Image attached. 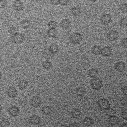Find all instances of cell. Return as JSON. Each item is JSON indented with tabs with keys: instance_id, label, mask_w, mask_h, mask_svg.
<instances>
[{
	"instance_id": "cell-1",
	"label": "cell",
	"mask_w": 127,
	"mask_h": 127,
	"mask_svg": "<svg viewBox=\"0 0 127 127\" xmlns=\"http://www.w3.org/2000/svg\"><path fill=\"white\" fill-rule=\"evenodd\" d=\"M91 87L95 90H99L103 87L102 81L98 78H93L90 82Z\"/></svg>"
},
{
	"instance_id": "cell-2",
	"label": "cell",
	"mask_w": 127,
	"mask_h": 127,
	"mask_svg": "<svg viewBox=\"0 0 127 127\" xmlns=\"http://www.w3.org/2000/svg\"><path fill=\"white\" fill-rule=\"evenodd\" d=\"M82 35L79 33H74L71 34L69 38V40L73 44H79L82 41Z\"/></svg>"
},
{
	"instance_id": "cell-3",
	"label": "cell",
	"mask_w": 127,
	"mask_h": 127,
	"mask_svg": "<svg viewBox=\"0 0 127 127\" xmlns=\"http://www.w3.org/2000/svg\"><path fill=\"white\" fill-rule=\"evenodd\" d=\"M25 40L24 35L20 33H16L13 35H12L11 37L12 42L16 44H22Z\"/></svg>"
},
{
	"instance_id": "cell-4",
	"label": "cell",
	"mask_w": 127,
	"mask_h": 127,
	"mask_svg": "<svg viewBox=\"0 0 127 127\" xmlns=\"http://www.w3.org/2000/svg\"><path fill=\"white\" fill-rule=\"evenodd\" d=\"M97 105L99 108L102 110H107L110 107V103L109 101L105 98H101L97 101Z\"/></svg>"
},
{
	"instance_id": "cell-5",
	"label": "cell",
	"mask_w": 127,
	"mask_h": 127,
	"mask_svg": "<svg viewBox=\"0 0 127 127\" xmlns=\"http://www.w3.org/2000/svg\"><path fill=\"white\" fill-rule=\"evenodd\" d=\"M19 112V109L16 106H11L7 109V113L8 115L12 117H15L17 116Z\"/></svg>"
},
{
	"instance_id": "cell-6",
	"label": "cell",
	"mask_w": 127,
	"mask_h": 127,
	"mask_svg": "<svg viewBox=\"0 0 127 127\" xmlns=\"http://www.w3.org/2000/svg\"><path fill=\"white\" fill-rule=\"evenodd\" d=\"M119 36V32L117 30H111L108 31L107 34V39L110 41H114L117 39Z\"/></svg>"
},
{
	"instance_id": "cell-7",
	"label": "cell",
	"mask_w": 127,
	"mask_h": 127,
	"mask_svg": "<svg viewBox=\"0 0 127 127\" xmlns=\"http://www.w3.org/2000/svg\"><path fill=\"white\" fill-rule=\"evenodd\" d=\"M112 21V16L110 14L105 13L103 14L100 17V21L101 23L104 25H107Z\"/></svg>"
},
{
	"instance_id": "cell-8",
	"label": "cell",
	"mask_w": 127,
	"mask_h": 127,
	"mask_svg": "<svg viewBox=\"0 0 127 127\" xmlns=\"http://www.w3.org/2000/svg\"><path fill=\"white\" fill-rule=\"evenodd\" d=\"M42 103L41 98L37 96H33L30 100V105L33 107L37 108L40 106Z\"/></svg>"
},
{
	"instance_id": "cell-9",
	"label": "cell",
	"mask_w": 127,
	"mask_h": 127,
	"mask_svg": "<svg viewBox=\"0 0 127 127\" xmlns=\"http://www.w3.org/2000/svg\"><path fill=\"white\" fill-rule=\"evenodd\" d=\"M13 8L16 11H21L24 9V6L23 2L20 0L14 1L12 4Z\"/></svg>"
},
{
	"instance_id": "cell-10",
	"label": "cell",
	"mask_w": 127,
	"mask_h": 127,
	"mask_svg": "<svg viewBox=\"0 0 127 127\" xmlns=\"http://www.w3.org/2000/svg\"><path fill=\"white\" fill-rule=\"evenodd\" d=\"M6 94L9 97L11 98H14L17 96L18 92L14 87L10 86L7 89L6 91Z\"/></svg>"
},
{
	"instance_id": "cell-11",
	"label": "cell",
	"mask_w": 127,
	"mask_h": 127,
	"mask_svg": "<svg viewBox=\"0 0 127 127\" xmlns=\"http://www.w3.org/2000/svg\"><path fill=\"white\" fill-rule=\"evenodd\" d=\"M112 54V49L111 47L106 46L101 49V55L104 57H109Z\"/></svg>"
},
{
	"instance_id": "cell-12",
	"label": "cell",
	"mask_w": 127,
	"mask_h": 127,
	"mask_svg": "<svg viewBox=\"0 0 127 127\" xmlns=\"http://www.w3.org/2000/svg\"><path fill=\"white\" fill-rule=\"evenodd\" d=\"M42 56L44 59L49 60H51L53 58L54 54L52 53V52L50 51L49 48H46L43 50Z\"/></svg>"
},
{
	"instance_id": "cell-13",
	"label": "cell",
	"mask_w": 127,
	"mask_h": 127,
	"mask_svg": "<svg viewBox=\"0 0 127 127\" xmlns=\"http://www.w3.org/2000/svg\"><path fill=\"white\" fill-rule=\"evenodd\" d=\"M70 21L67 18H64L61 20L60 23V27L64 30L68 29L70 26Z\"/></svg>"
},
{
	"instance_id": "cell-14",
	"label": "cell",
	"mask_w": 127,
	"mask_h": 127,
	"mask_svg": "<svg viewBox=\"0 0 127 127\" xmlns=\"http://www.w3.org/2000/svg\"><path fill=\"white\" fill-rule=\"evenodd\" d=\"M114 68L117 71L119 72H122L125 69V68H126L125 63L122 61L118 62L115 63L114 65Z\"/></svg>"
},
{
	"instance_id": "cell-15",
	"label": "cell",
	"mask_w": 127,
	"mask_h": 127,
	"mask_svg": "<svg viewBox=\"0 0 127 127\" xmlns=\"http://www.w3.org/2000/svg\"><path fill=\"white\" fill-rule=\"evenodd\" d=\"M29 123L33 125H37L41 122V118L36 115L31 116L29 119Z\"/></svg>"
},
{
	"instance_id": "cell-16",
	"label": "cell",
	"mask_w": 127,
	"mask_h": 127,
	"mask_svg": "<svg viewBox=\"0 0 127 127\" xmlns=\"http://www.w3.org/2000/svg\"><path fill=\"white\" fill-rule=\"evenodd\" d=\"M108 121L109 124L112 126H116L119 123V118L115 115L109 116L108 118Z\"/></svg>"
},
{
	"instance_id": "cell-17",
	"label": "cell",
	"mask_w": 127,
	"mask_h": 127,
	"mask_svg": "<svg viewBox=\"0 0 127 127\" xmlns=\"http://www.w3.org/2000/svg\"><path fill=\"white\" fill-rule=\"evenodd\" d=\"M58 31L56 28H49L47 31V34L49 37L50 38H56L57 35Z\"/></svg>"
},
{
	"instance_id": "cell-18",
	"label": "cell",
	"mask_w": 127,
	"mask_h": 127,
	"mask_svg": "<svg viewBox=\"0 0 127 127\" xmlns=\"http://www.w3.org/2000/svg\"><path fill=\"white\" fill-rule=\"evenodd\" d=\"M28 81L25 79H21L20 80L17 84L19 90H23L26 88L28 86Z\"/></svg>"
},
{
	"instance_id": "cell-19",
	"label": "cell",
	"mask_w": 127,
	"mask_h": 127,
	"mask_svg": "<svg viewBox=\"0 0 127 127\" xmlns=\"http://www.w3.org/2000/svg\"><path fill=\"white\" fill-rule=\"evenodd\" d=\"M101 47L100 46L95 45L92 47L91 51V53L94 55H101Z\"/></svg>"
},
{
	"instance_id": "cell-20",
	"label": "cell",
	"mask_w": 127,
	"mask_h": 127,
	"mask_svg": "<svg viewBox=\"0 0 127 127\" xmlns=\"http://www.w3.org/2000/svg\"><path fill=\"white\" fill-rule=\"evenodd\" d=\"M42 65L43 67L44 68V69H45L46 70H50L52 68V67L53 66L52 62L47 60L42 62Z\"/></svg>"
},
{
	"instance_id": "cell-21",
	"label": "cell",
	"mask_w": 127,
	"mask_h": 127,
	"mask_svg": "<svg viewBox=\"0 0 127 127\" xmlns=\"http://www.w3.org/2000/svg\"><path fill=\"white\" fill-rule=\"evenodd\" d=\"M83 124L84 126L87 127L91 126L94 124V120L91 117H86L83 119Z\"/></svg>"
},
{
	"instance_id": "cell-22",
	"label": "cell",
	"mask_w": 127,
	"mask_h": 127,
	"mask_svg": "<svg viewBox=\"0 0 127 127\" xmlns=\"http://www.w3.org/2000/svg\"><path fill=\"white\" fill-rule=\"evenodd\" d=\"M20 26L24 29L29 28L31 26V23L29 20L27 19H23L20 22Z\"/></svg>"
},
{
	"instance_id": "cell-23",
	"label": "cell",
	"mask_w": 127,
	"mask_h": 127,
	"mask_svg": "<svg viewBox=\"0 0 127 127\" xmlns=\"http://www.w3.org/2000/svg\"><path fill=\"white\" fill-rule=\"evenodd\" d=\"M86 92V90L83 87H79L76 89L75 93L78 96H83Z\"/></svg>"
},
{
	"instance_id": "cell-24",
	"label": "cell",
	"mask_w": 127,
	"mask_h": 127,
	"mask_svg": "<svg viewBox=\"0 0 127 127\" xmlns=\"http://www.w3.org/2000/svg\"><path fill=\"white\" fill-rule=\"evenodd\" d=\"M71 13L74 16H78L80 15L81 10L79 7L74 6L71 8Z\"/></svg>"
},
{
	"instance_id": "cell-25",
	"label": "cell",
	"mask_w": 127,
	"mask_h": 127,
	"mask_svg": "<svg viewBox=\"0 0 127 127\" xmlns=\"http://www.w3.org/2000/svg\"><path fill=\"white\" fill-rule=\"evenodd\" d=\"M81 115V112L79 110L74 108L73 109L70 113V115L72 117V118L74 119L78 118Z\"/></svg>"
},
{
	"instance_id": "cell-26",
	"label": "cell",
	"mask_w": 127,
	"mask_h": 127,
	"mask_svg": "<svg viewBox=\"0 0 127 127\" xmlns=\"http://www.w3.org/2000/svg\"><path fill=\"white\" fill-rule=\"evenodd\" d=\"M98 70L95 68H91L88 71V76L92 78L96 77L98 74Z\"/></svg>"
},
{
	"instance_id": "cell-27",
	"label": "cell",
	"mask_w": 127,
	"mask_h": 127,
	"mask_svg": "<svg viewBox=\"0 0 127 127\" xmlns=\"http://www.w3.org/2000/svg\"><path fill=\"white\" fill-rule=\"evenodd\" d=\"M49 48L54 55L57 54L59 50V47L56 44H52Z\"/></svg>"
},
{
	"instance_id": "cell-28",
	"label": "cell",
	"mask_w": 127,
	"mask_h": 127,
	"mask_svg": "<svg viewBox=\"0 0 127 127\" xmlns=\"http://www.w3.org/2000/svg\"><path fill=\"white\" fill-rule=\"evenodd\" d=\"M42 112L44 115H49L52 113L51 108L48 106H45L42 109Z\"/></svg>"
},
{
	"instance_id": "cell-29",
	"label": "cell",
	"mask_w": 127,
	"mask_h": 127,
	"mask_svg": "<svg viewBox=\"0 0 127 127\" xmlns=\"http://www.w3.org/2000/svg\"><path fill=\"white\" fill-rule=\"evenodd\" d=\"M10 122L6 119H2L0 121V126L1 127H7L9 126Z\"/></svg>"
},
{
	"instance_id": "cell-30",
	"label": "cell",
	"mask_w": 127,
	"mask_h": 127,
	"mask_svg": "<svg viewBox=\"0 0 127 127\" xmlns=\"http://www.w3.org/2000/svg\"><path fill=\"white\" fill-rule=\"evenodd\" d=\"M8 32L11 35H13V34L17 33L18 32V30L16 27H15L14 26H11L8 28Z\"/></svg>"
},
{
	"instance_id": "cell-31",
	"label": "cell",
	"mask_w": 127,
	"mask_h": 127,
	"mask_svg": "<svg viewBox=\"0 0 127 127\" xmlns=\"http://www.w3.org/2000/svg\"><path fill=\"white\" fill-rule=\"evenodd\" d=\"M119 10L123 13L127 12V3H122L119 6Z\"/></svg>"
},
{
	"instance_id": "cell-32",
	"label": "cell",
	"mask_w": 127,
	"mask_h": 127,
	"mask_svg": "<svg viewBox=\"0 0 127 127\" xmlns=\"http://www.w3.org/2000/svg\"><path fill=\"white\" fill-rule=\"evenodd\" d=\"M120 25L123 28L127 27V17H124L121 18L120 21Z\"/></svg>"
},
{
	"instance_id": "cell-33",
	"label": "cell",
	"mask_w": 127,
	"mask_h": 127,
	"mask_svg": "<svg viewBox=\"0 0 127 127\" xmlns=\"http://www.w3.org/2000/svg\"><path fill=\"white\" fill-rule=\"evenodd\" d=\"M106 115L108 116H113V115H115L116 114V110L114 108H111V107L106 110Z\"/></svg>"
},
{
	"instance_id": "cell-34",
	"label": "cell",
	"mask_w": 127,
	"mask_h": 127,
	"mask_svg": "<svg viewBox=\"0 0 127 127\" xmlns=\"http://www.w3.org/2000/svg\"><path fill=\"white\" fill-rule=\"evenodd\" d=\"M47 25L49 28H56L57 26V22L54 20H51L48 22Z\"/></svg>"
},
{
	"instance_id": "cell-35",
	"label": "cell",
	"mask_w": 127,
	"mask_h": 127,
	"mask_svg": "<svg viewBox=\"0 0 127 127\" xmlns=\"http://www.w3.org/2000/svg\"><path fill=\"white\" fill-rule=\"evenodd\" d=\"M7 4L6 0H0V8L2 9L5 8Z\"/></svg>"
},
{
	"instance_id": "cell-36",
	"label": "cell",
	"mask_w": 127,
	"mask_h": 127,
	"mask_svg": "<svg viewBox=\"0 0 127 127\" xmlns=\"http://www.w3.org/2000/svg\"><path fill=\"white\" fill-rule=\"evenodd\" d=\"M120 102L123 106H127V97H122L120 100Z\"/></svg>"
},
{
	"instance_id": "cell-37",
	"label": "cell",
	"mask_w": 127,
	"mask_h": 127,
	"mask_svg": "<svg viewBox=\"0 0 127 127\" xmlns=\"http://www.w3.org/2000/svg\"><path fill=\"white\" fill-rule=\"evenodd\" d=\"M121 116L124 119L127 120V109H125L122 111Z\"/></svg>"
},
{
	"instance_id": "cell-38",
	"label": "cell",
	"mask_w": 127,
	"mask_h": 127,
	"mask_svg": "<svg viewBox=\"0 0 127 127\" xmlns=\"http://www.w3.org/2000/svg\"><path fill=\"white\" fill-rule=\"evenodd\" d=\"M70 0H59V4L62 6H65L68 4Z\"/></svg>"
},
{
	"instance_id": "cell-39",
	"label": "cell",
	"mask_w": 127,
	"mask_h": 127,
	"mask_svg": "<svg viewBox=\"0 0 127 127\" xmlns=\"http://www.w3.org/2000/svg\"><path fill=\"white\" fill-rule=\"evenodd\" d=\"M121 44L123 47L127 49V37L124 38L122 40Z\"/></svg>"
},
{
	"instance_id": "cell-40",
	"label": "cell",
	"mask_w": 127,
	"mask_h": 127,
	"mask_svg": "<svg viewBox=\"0 0 127 127\" xmlns=\"http://www.w3.org/2000/svg\"><path fill=\"white\" fill-rule=\"evenodd\" d=\"M122 92H123V94H124L125 96H127V85L124 86V87L122 88Z\"/></svg>"
},
{
	"instance_id": "cell-41",
	"label": "cell",
	"mask_w": 127,
	"mask_h": 127,
	"mask_svg": "<svg viewBox=\"0 0 127 127\" xmlns=\"http://www.w3.org/2000/svg\"><path fill=\"white\" fill-rule=\"evenodd\" d=\"M51 3L54 5H57L59 4V0H49Z\"/></svg>"
},
{
	"instance_id": "cell-42",
	"label": "cell",
	"mask_w": 127,
	"mask_h": 127,
	"mask_svg": "<svg viewBox=\"0 0 127 127\" xmlns=\"http://www.w3.org/2000/svg\"><path fill=\"white\" fill-rule=\"evenodd\" d=\"M69 127H79V125L78 123L76 122H74V123H71L70 125H69Z\"/></svg>"
},
{
	"instance_id": "cell-43",
	"label": "cell",
	"mask_w": 127,
	"mask_h": 127,
	"mask_svg": "<svg viewBox=\"0 0 127 127\" xmlns=\"http://www.w3.org/2000/svg\"><path fill=\"white\" fill-rule=\"evenodd\" d=\"M120 127H127V123H123V124L121 125L120 126Z\"/></svg>"
},
{
	"instance_id": "cell-44",
	"label": "cell",
	"mask_w": 127,
	"mask_h": 127,
	"mask_svg": "<svg viewBox=\"0 0 127 127\" xmlns=\"http://www.w3.org/2000/svg\"><path fill=\"white\" fill-rule=\"evenodd\" d=\"M2 108L1 106L0 105V113L1 112V111H2Z\"/></svg>"
},
{
	"instance_id": "cell-45",
	"label": "cell",
	"mask_w": 127,
	"mask_h": 127,
	"mask_svg": "<svg viewBox=\"0 0 127 127\" xmlns=\"http://www.w3.org/2000/svg\"><path fill=\"white\" fill-rule=\"evenodd\" d=\"M1 77H2V73H1V71H0V80L1 79Z\"/></svg>"
},
{
	"instance_id": "cell-46",
	"label": "cell",
	"mask_w": 127,
	"mask_h": 127,
	"mask_svg": "<svg viewBox=\"0 0 127 127\" xmlns=\"http://www.w3.org/2000/svg\"><path fill=\"white\" fill-rule=\"evenodd\" d=\"M90 1H92V2H96L97 0H89Z\"/></svg>"
},
{
	"instance_id": "cell-47",
	"label": "cell",
	"mask_w": 127,
	"mask_h": 127,
	"mask_svg": "<svg viewBox=\"0 0 127 127\" xmlns=\"http://www.w3.org/2000/svg\"><path fill=\"white\" fill-rule=\"evenodd\" d=\"M1 59H0V63H1Z\"/></svg>"
},
{
	"instance_id": "cell-48",
	"label": "cell",
	"mask_w": 127,
	"mask_h": 127,
	"mask_svg": "<svg viewBox=\"0 0 127 127\" xmlns=\"http://www.w3.org/2000/svg\"><path fill=\"white\" fill-rule=\"evenodd\" d=\"M14 0V1H17V0Z\"/></svg>"
}]
</instances>
